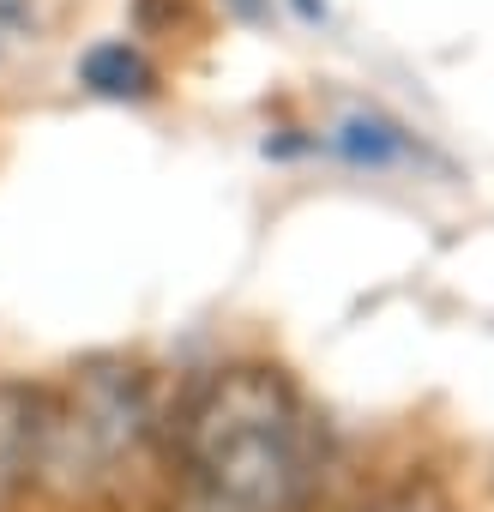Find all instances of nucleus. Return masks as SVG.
Returning <instances> with one entry per match:
<instances>
[{
  "instance_id": "obj_1",
  "label": "nucleus",
  "mask_w": 494,
  "mask_h": 512,
  "mask_svg": "<svg viewBox=\"0 0 494 512\" xmlns=\"http://www.w3.org/2000/svg\"><path fill=\"white\" fill-rule=\"evenodd\" d=\"M320 434L278 362L211 368L175 416V512H302Z\"/></svg>"
},
{
  "instance_id": "obj_2",
  "label": "nucleus",
  "mask_w": 494,
  "mask_h": 512,
  "mask_svg": "<svg viewBox=\"0 0 494 512\" xmlns=\"http://www.w3.org/2000/svg\"><path fill=\"white\" fill-rule=\"evenodd\" d=\"M157 434L151 374L127 356H85L61 386L37 398V470L31 482L67 500L109 494Z\"/></svg>"
},
{
  "instance_id": "obj_3",
  "label": "nucleus",
  "mask_w": 494,
  "mask_h": 512,
  "mask_svg": "<svg viewBox=\"0 0 494 512\" xmlns=\"http://www.w3.org/2000/svg\"><path fill=\"white\" fill-rule=\"evenodd\" d=\"M320 151L356 175H410V169H446V157L392 109L380 103H344L320 127Z\"/></svg>"
},
{
  "instance_id": "obj_4",
  "label": "nucleus",
  "mask_w": 494,
  "mask_h": 512,
  "mask_svg": "<svg viewBox=\"0 0 494 512\" xmlns=\"http://www.w3.org/2000/svg\"><path fill=\"white\" fill-rule=\"evenodd\" d=\"M73 85L85 97H97V103H115V109H151V103H163L169 73L151 55V43H139V37H97V43L79 49Z\"/></svg>"
},
{
  "instance_id": "obj_5",
  "label": "nucleus",
  "mask_w": 494,
  "mask_h": 512,
  "mask_svg": "<svg viewBox=\"0 0 494 512\" xmlns=\"http://www.w3.org/2000/svg\"><path fill=\"white\" fill-rule=\"evenodd\" d=\"M37 398V380H0V512H13L37 470Z\"/></svg>"
},
{
  "instance_id": "obj_6",
  "label": "nucleus",
  "mask_w": 494,
  "mask_h": 512,
  "mask_svg": "<svg viewBox=\"0 0 494 512\" xmlns=\"http://www.w3.org/2000/svg\"><path fill=\"white\" fill-rule=\"evenodd\" d=\"M127 25L139 43H175L199 31V0H127Z\"/></svg>"
},
{
  "instance_id": "obj_7",
  "label": "nucleus",
  "mask_w": 494,
  "mask_h": 512,
  "mask_svg": "<svg viewBox=\"0 0 494 512\" xmlns=\"http://www.w3.org/2000/svg\"><path fill=\"white\" fill-rule=\"evenodd\" d=\"M362 512H452V506H446L440 482H428V476H410V482H392L386 494H374Z\"/></svg>"
},
{
  "instance_id": "obj_8",
  "label": "nucleus",
  "mask_w": 494,
  "mask_h": 512,
  "mask_svg": "<svg viewBox=\"0 0 494 512\" xmlns=\"http://www.w3.org/2000/svg\"><path fill=\"white\" fill-rule=\"evenodd\" d=\"M314 151H320V127H266V139H260L266 163H296V157H314Z\"/></svg>"
},
{
  "instance_id": "obj_9",
  "label": "nucleus",
  "mask_w": 494,
  "mask_h": 512,
  "mask_svg": "<svg viewBox=\"0 0 494 512\" xmlns=\"http://www.w3.org/2000/svg\"><path fill=\"white\" fill-rule=\"evenodd\" d=\"M37 0H0V61H7L19 43H37Z\"/></svg>"
},
{
  "instance_id": "obj_10",
  "label": "nucleus",
  "mask_w": 494,
  "mask_h": 512,
  "mask_svg": "<svg viewBox=\"0 0 494 512\" xmlns=\"http://www.w3.org/2000/svg\"><path fill=\"white\" fill-rule=\"evenodd\" d=\"M211 7H217L229 25H241V31H266V25L278 19V0H211Z\"/></svg>"
},
{
  "instance_id": "obj_11",
  "label": "nucleus",
  "mask_w": 494,
  "mask_h": 512,
  "mask_svg": "<svg viewBox=\"0 0 494 512\" xmlns=\"http://www.w3.org/2000/svg\"><path fill=\"white\" fill-rule=\"evenodd\" d=\"M278 7H284L302 31H326V25H332V7H326V0H278Z\"/></svg>"
}]
</instances>
